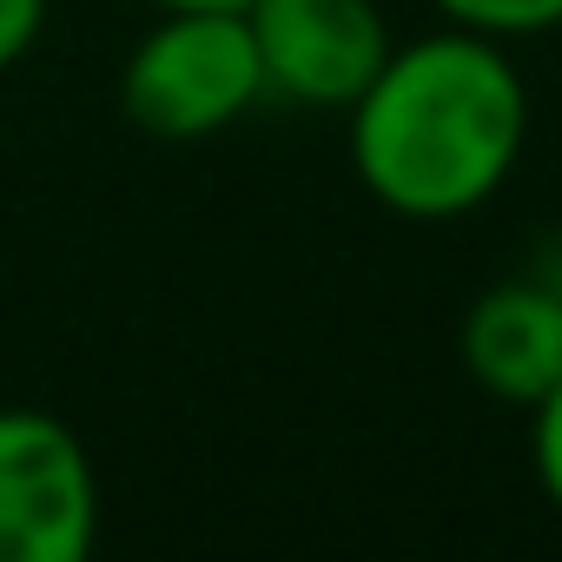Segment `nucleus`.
Masks as SVG:
<instances>
[{
  "label": "nucleus",
  "instance_id": "obj_1",
  "mask_svg": "<svg viewBox=\"0 0 562 562\" xmlns=\"http://www.w3.org/2000/svg\"><path fill=\"white\" fill-rule=\"evenodd\" d=\"M345 120L358 186L397 218L450 225L509 186L529 139V87L503 41L437 27L397 41Z\"/></svg>",
  "mask_w": 562,
  "mask_h": 562
},
{
  "label": "nucleus",
  "instance_id": "obj_2",
  "mask_svg": "<svg viewBox=\"0 0 562 562\" xmlns=\"http://www.w3.org/2000/svg\"><path fill=\"white\" fill-rule=\"evenodd\" d=\"M265 100V67L238 8H159L120 67V113L159 139H218Z\"/></svg>",
  "mask_w": 562,
  "mask_h": 562
},
{
  "label": "nucleus",
  "instance_id": "obj_3",
  "mask_svg": "<svg viewBox=\"0 0 562 562\" xmlns=\"http://www.w3.org/2000/svg\"><path fill=\"white\" fill-rule=\"evenodd\" d=\"M100 476L87 443L34 404H0V562H87Z\"/></svg>",
  "mask_w": 562,
  "mask_h": 562
},
{
  "label": "nucleus",
  "instance_id": "obj_4",
  "mask_svg": "<svg viewBox=\"0 0 562 562\" xmlns=\"http://www.w3.org/2000/svg\"><path fill=\"white\" fill-rule=\"evenodd\" d=\"M245 27L265 67V93L345 113L391 60V21L378 0H245Z\"/></svg>",
  "mask_w": 562,
  "mask_h": 562
},
{
  "label": "nucleus",
  "instance_id": "obj_5",
  "mask_svg": "<svg viewBox=\"0 0 562 562\" xmlns=\"http://www.w3.org/2000/svg\"><path fill=\"white\" fill-rule=\"evenodd\" d=\"M457 358L496 404L529 411L562 384V305L529 271H516L476 292V305L457 325Z\"/></svg>",
  "mask_w": 562,
  "mask_h": 562
},
{
  "label": "nucleus",
  "instance_id": "obj_6",
  "mask_svg": "<svg viewBox=\"0 0 562 562\" xmlns=\"http://www.w3.org/2000/svg\"><path fill=\"white\" fill-rule=\"evenodd\" d=\"M430 14L443 27H470L490 41H529V34H555L562 27V0H430Z\"/></svg>",
  "mask_w": 562,
  "mask_h": 562
},
{
  "label": "nucleus",
  "instance_id": "obj_7",
  "mask_svg": "<svg viewBox=\"0 0 562 562\" xmlns=\"http://www.w3.org/2000/svg\"><path fill=\"white\" fill-rule=\"evenodd\" d=\"M529 463H536V483L549 496V509L562 516V384L529 404Z\"/></svg>",
  "mask_w": 562,
  "mask_h": 562
},
{
  "label": "nucleus",
  "instance_id": "obj_8",
  "mask_svg": "<svg viewBox=\"0 0 562 562\" xmlns=\"http://www.w3.org/2000/svg\"><path fill=\"white\" fill-rule=\"evenodd\" d=\"M47 8L54 0H0V74L34 54V41L47 27Z\"/></svg>",
  "mask_w": 562,
  "mask_h": 562
},
{
  "label": "nucleus",
  "instance_id": "obj_9",
  "mask_svg": "<svg viewBox=\"0 0 562 562\" xmlns=\"http://www.w3.org/2000/svg\"><path fill=\"white\" fill-rule=\"evenodd\" d=\"M522 271H529L536 285H542V292H549V299L562 305V232H549V238H542V251H536V258H529Z\"/></svg>",
  "mask_w": 562,
  "mask_h": 562
},
{
  "label": "nucleus",
  "instance_id": "obj_10",
  "mask_svg": "<svg viewBox=\"0 0 562 562\" xmlns=\"http://www.w3.org/2000/svg\"><path fill=\"white\" fill-rule=\"evenodd\" d=\"M146 8H245V0H146Z\"/></svg>",
  "mask_w": 562,
  "mask_h": 562
}]
</instances>
